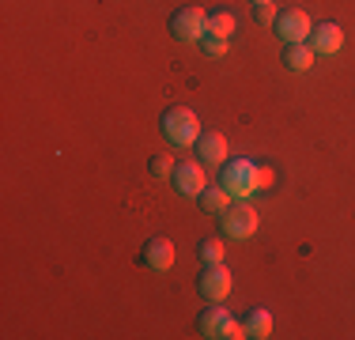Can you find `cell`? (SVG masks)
<instances>
[{
    "mask_svg": "<svg viewBox=\"0 0 355 340\" xmlns=\"http://www.w3.org/2000/svg\"><path fill=\"white\" fill-rule=\"evenodd\" d=\"M257 167L261 163H253V159H231V163H223L219 185H223L234 201H246L250 193H257Z\"/></svg>",
    "mask_w": 355,
    "mask_h": 340,
    "instance_id": "2",
    "label": "cell"
},
{
    "mask_svg": "<svg viewBox=\"0 0 355 340\" xmlns=\"http://www.w3.org/2000/svg\"><path fill=\"white\" fill-rule=\"evenodd\" d=\"M231 201H234V197L223 189V185H205V193H200V208L212 212V216L227 212V208H231Z\"/></svg>",
    "mask_w": 355,
    "mask_h": 340,
    "instance_id": "14",
    "label": "cell"
},
{
    "mask_svg": "<svg viewBox=\"0 0 355 340\" xmlns=\"http://www.w3.org/2000/svg\"><path fill=\"white\" fill-rule=\"evenodd\" d=\"M148 170H151V178H159V182H171V174H174V159L171 155H155L148 163Z\"/></svg>",
    "mask_w": 355,
    "mask_h": 340,
    "instance_id": "17",
    "label": "cell"
},
{
    "mask_svg": "<svg viewBox=\"0 0 355 340\" xmlns=\"http://www.w3.org/2000/svg\"><path fill=\"white\" fill-rule=\"evenodd\" d=\"M144 265L155 269V272H166L174 265V242L171 238H151L148 246H144Z\"/></svg>",
    "mask_w": 355,
    "mask_h": 340,
    "instance_id": "11",
    "label": "cell"
},
{
    "mask_svg": "<svg viewBox=\"0 0 355 340\" xmlns=\"http://www.w3.org/2000/svg\"><path fill=\"white\" fill-rule=\"evenodd\" d=\"M174 189L182 193V197H200L205 193V167L200 163H174V174H171Z\"/></svg>",
    "mask_w": 355,
    "mask_h": 340,
    "instance_id": "8",
    "label": "cell"
},
{
    "mask_svg": "<svg viewBox=\"0 0 355 340\" xmlns=\"http://www.w3.org/2000/svg\"><path fill=\"white\" fill-rule=\"evenodd\" d=\"M253 19L257 23H276V8H272V0H268V4H253Z\"/></svg>",
    "mask_w": 355,
    "mask_h": 340,
    "instance_id": "18",
    "label": "cell"
},
{
    "mask_svg": "<svg viewBox=\"0 0 355 340\" xmlns=\"http://www.w3.org/2000/svg\"><path fill=\"white\" fill-rule=\"evenodd\" d=\"M242 329H246V337H253V340H268L272 337V314L268 310H250L246 321H242Z\"/></svg>",
    "mask_w": 355,
    "mask_h": 340,
    "instance_id": "13",
    "label": "cell"
},
{
    "mask_svg": "<svg viewBox=\"0 0 355 340\" xmlns=\"http://www.w3.org/2000/svg\"><path fill=\"white\" fill-rule=\"evenodd\" d=\"M171 34H174L178 42H205V34H208L205 8H197V4L178 8V12L171 15Z\"/></svg>",
    "mask_w": 355,
    "mask_h": 340,
    "instance_id": "5",
    "label": "cell"
},
{
    "mask_svg": "<svg viewBox=\"0 0 355 340\" xmlns=\"http://www.w3.org/2000/svg\"><path fill=\"white\" fill-rule=\"evenodd\" d=\"M314 49H310V42H291V46L284 49V65L291 68V72H306L310 65H314Z\"/></svg>",
    "mask_w": 355,
    "mask_h": 340,
    "instance_id": "12",
    "label": "cell"
},
{
    "mask_svg": "<svg viewBox=\"0 0 355 340\" xmlns=\"http://www.w3.org/2000/svg\"><path fill=\"white\" fill-rule=\"evenodd\" d=\"M197 291L205 295L208 303H223L227 295H231V272H227L223 261H219V265H205V269H200Z\"/></svg>",
    "mask_w": 355,
    "mask_h": 340,
    "instance_id": "6",
    "label": "cell"
},
{
    "mask_svg": "<svg viewBox=\"0 0 355 340\" xmlns=\"http://www.w3.org/2000/svg\"><path fill=\"white\" fill-rule=\"evenodd\" d=\"M234 31H239V23H234L231 12H212L208 15V34H212V38H231Z\"/></svg>",
    "mask_w": 355,
    "mask_h": 340,
    "instance_id": "15",
    "label": "cell"
},
{
    "mask_svg": "<svg viewBox=\"0 0 355 340\" xmlns=\"http://www.w3.org/2000/svg\"><path fill=\"white\" fill-rule=\"evenodd\" d=\"M257 223H261V216L250 201H231V208L219 212V231L227 238H234V242H239V238H250L257 231Z\"/></svg>",
    "mask_w": 355,
    "mask_h": 340,
    "instance_id": "4",
    "label": "cell"
},
{
    "mask_svg": "<svg viewBox=\"0 0 355 340\" xmlns=\"http://www.w3.org/2000/svg\"><path fill=\"white\" fill-rule=\"evenodd\" d=\"M250 4H268V0H250Z\"/></svg>",
    "mask_w": 355,
    "mask_h": 340,
    "instance_id": "21",
    "label": "cell"
},
{
    "mask_svg": "<svg viewBox=\"0 0 355 340\" xmlns=\"http://www.w3.org/2000/svg\"><path fill=\"white\" fill-rule=\"evenodd\" d=\"M310 49L314 53H336V49L344 46V31H340V23H321V27L310 31Z\"/></svg>",
    "mask_w": 355,
    "mask_h": 340,
    "instance_id": "9",
    "label": "cell"
},
{
    "mask_svg": "<svg viewBox=\"0 0 355 340\" xmlns=\"http://www.w3.org/2000/svg\"><path fill=\"white\" fill-rule=\"evenodd\" d=\"M276 34H280V38L287 42V46H291V42H306L310 38V15L302 12V8H287V12H276Z\"/></svg>",
    "mask_w": 355,
    "mask_h": 340,
    "instance_id": "7",
    "label": "cell"
},
{
    "mask_svg": "<svg viewBox=\"0 0 355 340\" xmlns=\"http://www.w3.org/2000/svg\"><path fill=\"white\" fill-rule=\"evenodd\" d=\"M205 53L223 57V53H227V38H212V34H205Z\"/></svg>",
    "mask_w": 355,
    "mask_h": 340,
    "instance_id": "19",
    "label": "cell"
},
{
    "mask_svg": "<svg viewBox=\"0 0 355 340\" xmlns=\"http://www.w3.org/2000/svg\"><path fill=\"white\" fill-rule=\"evenodd\" d=\"M197 325H200V333L212 337V340H242V337H246L242 321H234L231 310H227L223 303H212L208 310H200Z\"/></svg>",
    "mask_w": 355,
    "mask_h": 340,
    "instance_id": "3",
    "label": "cell"
},
{
    "mask_svg": "<svg viewBox=\"0 0 355 340\" xmlns=\"http://www.w3.org/2000/svg\"><path fill=\"white\" fill-rule=\"evenodd\" d=\"M197 148V159L205 167H212V163H227V136L223 133H200V140L193 144Z\"/></svg>",
    "mask_w": 355,
    "mask_h": 340,
    "instance_id": "10",
    "label": "cell"
},
{
    "mask_svg": "<svg viewBox=\"0 0 355 340\" xmlns=\"http://www.w3.org/2000/svg\"><path fill=\"white\" fill-rule=\"evenodd\" d=\"M272 167H257V189H268V185H272Z\"/></svg>",
    "mask_w": 355,
    "mask_h": 340,
    "instance_id": "20",
    "label": "cell"
},
{
    "mask_svg": "<svg viewBox=\"0 0 355 340\" xmlns=\"http://www.w3.org/2000/svg\"><path fill=\"white\" fill-rule=\"evenodd\" d=\"M223 253H227V246L219 242V238H200V242H197L200 265H219V261H223Z\"/></svg>",
    "mask_w": 355,
    "mask_h": 340,
    "instance_id": "16",
    "label": "cell"
},
{
    "mask_svg": "<svg viewBox=\"0 0 355 340\" xmlns=\"http://www.w3.org/2000/svg\"><path fill=\"white\" fill-rule=\"evenodd\" d=\"M163 136L174 148H193L200 140V121L189 106H171L163 114Z\"/></svg>",
    "mask_w": 355,
    "mask_h": 340,
    "instance_id": "1",
    "label": "cell"
}]
</instances>
